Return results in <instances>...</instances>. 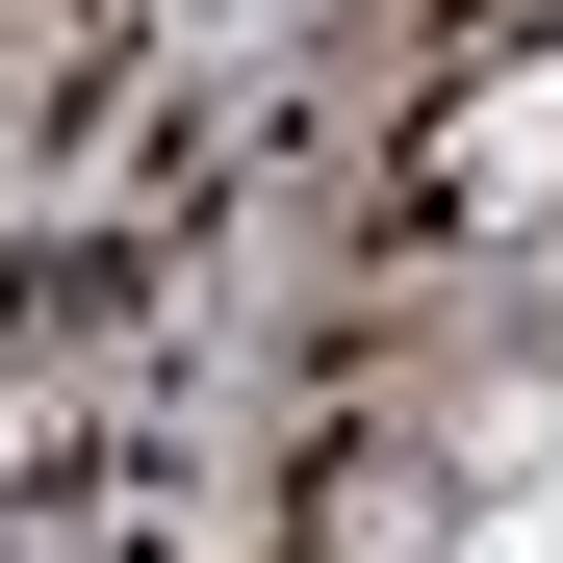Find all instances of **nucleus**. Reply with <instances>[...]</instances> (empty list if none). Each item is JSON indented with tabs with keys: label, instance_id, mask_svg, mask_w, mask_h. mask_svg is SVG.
<instances>
[{
	"label": "nucleus",
	"instance_id": "obj_1",
	"mask_svg": "<svg viewBox=\"0 0 563 563\" xmlns=\"http://www.w3.org/2000/svg\"><path fill=\"white\" fill-rule=\"evenodd\" d=\"M563 206V52H487L461 103H410V231H538Z\"/></svg>",
	"mask_w": 563,
	"mask_h": 563
}]
</instances>
